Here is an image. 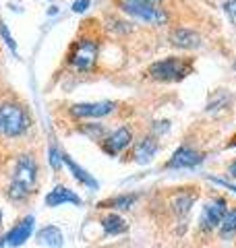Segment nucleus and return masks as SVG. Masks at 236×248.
<instances>
[{
  "instance_id": "obj_1",
  "label": "nucleus",
  "mask_w": 236,
  "mask_h": 248,
  "mask_svg": "<svg viewBox=\"0 0 236 248\" xmlns=\"http://www.w3.org/2000/svg\"><path fill=\"white\" fill-rule=\"evenodd\" d=\"M37 184V161L34 159V155H21L15 164V170H13V176H11V184H9V195L11 201H25L31 192H34Z\"/></svg>"
},
{
  "instance_id": "obj_2",
  "label": "nucleus",
  "mask_w": 236,
  "mask_h": 248,
  "mask_svg": "<svg viewBox=\"0 0 236 248\" xmlns=\"http://www.w3.org/2000/svg\"><path fill=\"white\" fill-rule=\"evenodd\" d=\"M31 126L29 112L19 104H0V135L17 139Z\"/></svg>"
},
{
  "instance_id": "obj_3",
  "label": "nucleus",
  "mask_w": 236,
  "mask_h": 248,
  "mask_svg": "<svg viewBox=\"0 0 236 248\" xmlns=\"http://www.w3.org/2000/svg\"><path fill=\"white\" fill-rule=\"evenodd\" d=\"M193 71V62L188 58H180V56H168L162 60H155L153 64H149L147 75L152 77L153 81H180L185 79L186 75H191Z\"/></svg>"
},
{
  "instance_id": "obj_4",
  "label": "nucleus",
  "mask_w": 236,
  "mask_h": 248,
  "mask_svg": "<svg viewBox=\"0 0 236 248\" xmlns=\"http://www.w3.org/2000/svg\"><path fill=\"white\" fill-rule=\"evenodd\" d=\"M100 56V44L93 37H83L77 40L73 50L68 54V64L79 73H89L96 68V62Z\"/></svg>"
},
{
  "instance_id": "obj_5",
  "label": "nucleus",
  "mask_w": 236,
  "mask_h": 248,
  "mask_svg": "<svg viewBox=\"0 0 236 248\" xmlns=\"http://www.w3.org/2000/svg\"><path fill=\"white\" fill-rule=\"evenodd\" d=\"M118 9L124 15H129V17L149 23V25H166L168 23V11L162 9V6L131 2V0H118Z\"/></svg>"
},
{
  "instance_id": "obj_6",
  "label": "nucleus",
  "mask_w": 236,
  "mask_h": 248,
  "mask_svg": "<svg viewBox=\"0 0 236 248\" xmlns=\"http://www.w3.org/2000/svg\"><path fill=\"white\" fill-rule=\"evenodd\" d=\"M228 211V201L224 197H214L209 199L201 209L199 215V230L201 232H214L219 228L224 215Z\"/></svg>"
},
{
  "instance_id": "obj_7",
  "label": "nucleus",
  "mask_w": 236,
  "mask_h": 248,
  "mask_svg": "<svg viewBox=\"0 0 236 248\" xmlns=\"http://www.w3.org/2000/svg\"><path fill=\"white\" fill-rule=\"evenodd\" d=\"M205 159V153H201L199 149H193L188 145H180L178 149L172 153V157L166 161L168 170H186V168H195Z\"/></svg>"
},
{
  "instance_id": "obj_8",
  "label": "nucleus",
  "mask_w": 236,
  "mask_h": 248,
  "mask_svg": "<svg viewBox=\"0 0 236 248\" xmlns=\"http://www.w3.org/2000/svg\"><path fill=\"white\" fill-rule=\"evenodd\" d=\"M131 143H133V130L129 126H118L116 130L106 135V139L101 141V149H104V153H108L110 157H116L118 153L129 149Z\"/></svg>"
},
{
  "instance_id": "obj_9",
  "label": "nucleus",
  "mask_w": 236,
  "mask_h": 248,
  "mask_svg": "<svg viewBox=\"0 0 236 248\" xmlns=\"http://www.w3.org/2000/svg\"><path fill=\"white\" fill-rule=\"evenodd\" d=\"M116 110L114 102H87V104H73L68 114L73 118H104Z\"/></svg>"
},
{
  "instance_id": "obj_10",
  "label": "nucleus",
  "mask_w": 236,
  "mask_h": 248,
  "mask_svg": "<svg viewBox=\"0 0 236 248\" xmlns=\"http://www.w3.org/2000/svg\"><path fill=\"white\" fill-rule=\"evenodd\" d=\"M34 215H27L23 217V219H19L15 226L6 232L4 238H0V246H21L25 244L29 236L34 234Z\"/></svg>"
},
{
  "instance_id": "obj_11",
  "label": "nucleus",
  "mask_w": 236,
  "mask_h": 248,
  "mask_svg": "<svg viewBox=\"0 0 236 248\" xmlns=\"http://www.w3.org/2000/svg\"><path fill=\"white\" fill-rule=\"evenodd\" d=\"M168 40L178 50H195L201 46V35L195 29H188V27H174L170 31Z\"/></svg>"
},
{
  "instance_id": "obj_12",
  "label": "nucleus",
  "mask_w": 236,
  "mask_h": 248,
  "mask_svg": "<svg viewBox=\"0 0 236 248\" xmlns=\"http://www.w3.org/2000/svg\"><path fill=\"white\" fill-rule=\"evenodd\" d=\"M46 207H60V205H83L81 197L75 190L67 188V186H54V188L46 195Z\"/></svg>"
},
{
  "instance_id": "obj_13",
  "label": "nucleus",
  "mask_w": 236,
  "mask_h": 248,
  "mask_svg": "<svg viewBox=\"0 0 236 248\" xmlns=\"http://www.w3.org/2000/svg\"><path fill=\"white\" fill-rule=\"evenodd\" d=\"M157 149H160V145H157V139L153 135H147L143 139H139V141L135 143V149H133V159L137 161V164H149L153 157Z\"/></svg>"
},
{
  "instance_id": "obj_14",
  "label": "nucleus",
  "mask_w": 236,
  "mask_h": 248,
  "mask_svg": "<svg viewBox=\"0 0 236 248\" xmlns=\"http://www.w3.org/2000/svg\"><path fill=\"white\" fill-rule=\"evenodd\" d=\"M62 161H65V166L70 170V174H73V178H75V180H79V182H81L83 186H89L91 190H96V188H98V182H96V178H93V176L87 172V170H83L81 166L77 164V161H73V159H70L67 153H62Z\"/></svg>"
},
{
  "instance_id": "obj_15",
  "label": "nucleus",
  "mask_w": 236,
  "mask_h": 248,
  "mask_svg": "<svg viewBox=\"0 0 236 248\" xmlns=\"http://www.w3.org/2000/svg\"><path fill=\"white\" fill-rule=\"evenodd\" d=\"M101 230H104L106 236H120L129 230V223L122 215L108 213L106 217H101Z\"/></svg>"
},
{
  "instance_id": "obj_16",
  "label": "nucleus",
  "mask_w": 236,
  "mask_h": 248,
  "mask_svg": "<svg viewBox=\"0 0 236 248\" xmlns=\"http://www.w3.org/2000/svg\"><path fill=\"white\" fill-rule=\"evenodd\" d=\"M197 199V192H178V195L172 197V211H174V215L178 217V219H183V217H186L188 213H191V207L195 203Z\"/></svg>"
},
{
  "instance_id": "obj_17",
  "label": "nucleus",
  "mask_w": 236,
  "mask_h": 248,
  "mask_svg": "<svg viewBox=\"0 0 236 248\" xmlns=\"http://www.w3.org/2000/svg\"><path fill=\"white\" fill-rule=\"evenodd\" d=\"M37 244L48 246V248H60L65 244V236H62L60 228L56 226H44L37 232Z\"/></svg>"
},
{
  "instance_id": "obj_18",
  "label": "nucleus",
  "mask_w": 236,
  "mask_h": 248,
  "mask_svg": "<svg viewBox=\"0 0 236 248\" xmlns=\"http://www.w3.org/2000/svg\"><path fill=\"white\" fill-rule=\"evenodd\" d=\"M137 199H139V195H135V192H131V195H118V197L101 201V203L98 205V209H114V211H127V209H131L133 205L137 203Z\"/></svg>"
},
{
  "instance_id": "obj_19",
  "label": "nucleus",
  "mask_w": 236,
  "mask_h": 248,
  "mask_svg": "<svg viewBox=\"0 0 236 248\" xmlns=\"http://www.w3.org/2000/svg\"><path fill=\"white\" fill-rule=\"evenodd\" d=\"M79 133L85 135V137H89L91 141H104L106 139V128H104V124H98V122H87V124H81L79 126Z\"/></svg>"
},
{
  "instance_id": "obj_20",
  "label": "nucleus",
  "mask_w": 236,
  "mask_h": 248,
  "mask_svg": "<svg viewBox=\"0 0 236 248\" xmlns=\"http://www.w3.org/2000/svg\"><path fill=\"white\" fill-rule=\"evenodd\" d=\"M218 230H219V236H222V238H230V236L236 234V207L228 209Z\"/></svg>"
},
{
  "instance_id": "obj_21",
  "label": "nucleus",
  "mask_w": 236,
  "mask_h": 248,
  "mask_svg": "<svg viewBox=\"0 0 236 248\" xmlns=\"http://www.w3.org/2000/svg\"><path fill=\"white\" fill-rule=\"evenodd\" d=\"M62 164H65V161H62V151L52 143L50 145V166H52V170H56L58 172V170L62 168Z\"/></svg>"
},
{
  "instance_id": "obj_22",
  "label": "nucleus",
  "mask_w": 236,
  "mask_h": 248,
  "mask_svg": "<svg viewBox=\"0 0 236 248\" xmlns=\"http://www.w3.org/2000/svg\"><path fill=\"white\" fill-rule=\"evenodd\" d=\"M0 35H2V40H4V44L9 46V50L13 52V54H17V44H15V40H13V35H11V31H9V27L4 25V23H0Z\"/></svg>"
},
{
  "instance_id": "obj_23",
  "label": "nucleus",
  "mask_w": 236,
  "mask_h": 248,
  "mask_svg": "<svg viewBox=\"0 0 236 248\" xmlns=\"http://www.w3.org/2000/svg\"><path fill=\"white\" fill-rule=\"evenodd\" d=\"M168 128H170V122H168V120H155V122H153V126H152L153 137L157 139L162 133H168Z\"/></svg>"
},
{
  "instance_id": "obj_24",
  "label": "nucleus",
  "mask_w": 236,
  "mask_h": 248,
  "mask_svg": "<svg viewBox=\"0 0 236 248\" xmlns=\"http://www.w3.org/2000/svg\"><path fill=\"white\" fill-rule=\"evenodd\" d=\"M224 11H226L228 17L236 23V0H228V2L224 4Z\"/></svg>"
},
{
  "instance_id": "obj_25",
  "label": "nucleus",
  "mask_w": 236,
  "mask_h": 248,
  "mask_svg": "<svg viewBox=\"0 0 236 248\" xmlns=\"http://www.w3.org/2000/svg\"><path fill=\"white\" fill-rule=\"evenodd\" d=\"M89 4H91V0H75V2H73V11L75 13H85L89 9Z\"/></svg>"
},
{
  "instance_id": "obj_26",
  "label": "nucleus",
  "mask_w": 236,
  "mask_h": 248,
  "mask_svg": "<svg viewBox=\"0 0 236 248\" xmlns=\"http://www.w3.org/2000/svg\"><path fill=\"white\" fill-rule=\"evenodd\" d=\"M211 182H216V184H219V186H224V188H228V190H234L236 192V186L234 184H230L228 180H219V178H209Z\"/></svg>"
},
{
  "instance_id": "obj_27",
  "label": "nucleus",
  "mask_w": 236,
  "mask_h": 248,
  "mask_svg": "<svg viewBox=\"0 0 236 248\" xmlns=\"http://www.w3.org/2000/svg\"><path fill=\"white\" fill-rule=\"evenodd\" d=\"M131 2H141V4H153V6H160L164 0H131Z\"/></svg>"
},
{
  "instance_id": "obj_28",
  "label": "nucleus",
  "mask_w": 236,
  "mask_h": 248,
  "mask_svg": "<svg viewBox=\"0 0 236 248\" xmlns=\"http://www.w3.org/2000/svg\"><path fill=\"white\" fill-rule=\"evenodd\" d=\"M228 174H230L232 178H236V159L232 161V164H230V166H228Z\"/></svg>"
},
{
  "instance_id": "obj_29",
  "label": "nucleus",
  "mask_w": 236,
  "mask_h": 248,
  "mask_svg": "<svg viewBox=\"0 0 236 248\" xmlns=\"http://www.w3.org/2000/svg\"><path fill=\"white\" fill-rule=\"evenodd\" d=\"M0 226H2V211H0Z\"/></svg>"
},
{
  "instance_id": "obj_30",
  "label": "nucleus",
  "mask_w": 236,
  "mask_h": 248,
  "mask_svg": "<svg viewBox=\"0 0 236 248\" xmlns=\"http://www.w3.org/2000/svg\"><path fill=\"white\" fill-rule=\"evenodd\" d=\"M232 68H234V73H236V60H234V64H232Z\"/></svg>"
}]
</instances>
